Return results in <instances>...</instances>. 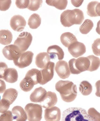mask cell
<instances>
[{"label":"cell","instance_id":"5","mask_svg":"<svg viewBox=\"0 0 100 121\" xmlns=\"http://www.w3.org/2000/svg\"><path fill=\"white\" fill-rule=\"evenodd\" d=\"M25 110L28 121H40L42 119L43 109L40 105L28 104L25 106Z\"/></svg>","mask_w":100,"mask_h":121},{"label":"cell","instance_id":"36","mask_svg":"<svg viewBox=\"0 0 100 121\" xmlns=\"http://www.w3.org/2000/svg\"><path fill=\"white\" fill-rule=\"evenodd\" d=\"M11 0H0V10L6 11L10 8L12 4Z\"/></svg>","mask_w":100,"mask_h":121},{"label":"cell","instance_id":"18","mask_svg":"<svg viewBox=\"0 0 100 121\" xmlns=\"http://www.w3.org/2000/svg\"><path fill=\"white\" fill-rule=\"evenodd\" d=\"M47 93L46 90L42 87L36 88L30 95V100L33 102L40 103L44 98Z\"/></svg>","mask_w":100,"mask_h":121},{"label":"cell","instance_id":"40","mask_svg":"<svg viewBox=\"0 0 100 121\" xmlns=\"http://www.w3.org/2000/svg\"><path fill=\"white\" fill-rule=\"evenodd\" d=\"M96 89V96L100 97V80L97 81L95 84Z\"/></svg>","mask_w":100,"mask_h":121},{"label":"cell","instance_id":"32","mask_svg":"<svg viewBox=\"0 0 100 121\" xmlns=\"http://www.w3.org/2000/svg\"><path fill=\"white\" fill-rule=\"evenodd\" d=\"M92 48L95 55L100 56V38L97 39L94 41Z\"/></svg>","mask_w":100,"mask_h":121},{"label":"cell","instance_id":"37","mask_svg":"<svg viewBox=\"0 0 100 121\" xmlns=\"http://www.w3.org/2000/svg\"><path fill=\"white\" fill-rule=\"evenodd\" d=\"M29 2V0H16L15 4L18 8L23 9L28 8Z\"/></svg>","mask_w":100,"mask_h":121},{"label":"cell","instance_id":"43","mask_svg":"<svg viewBox=\"0 0 100 121\" xmlns=\"http://www.w3.org/2000/svg\"><path fill=\"white\" fill-rule=\"evenodd\" d=\"M96 31L100 35V20L97 23V27L96 29Z\"/></svg>","mask_w":100,"mask_h":121},{"label":"cell","instance_id":"42","mask_svg":"<svg viewBox=\"0 0 100 121\" xmlns=\"http://www.w3.org/2000/svg\"><path fill=\"white\" fill-rule=\"evenodd\" d=\"M96 12L98 16L100 17V2L99 3L96 5Z\"/></svg>","mask_w":100,"mask_h":121},{"label":"cell","instance_id":"21","mask_svg":"<svg viewBox=\"0 0 100 121\" xmlns=\"http://www.w3.org/2000/svg\"><path fill=\"white\" fill-rule=\"evenodd\" d=\"M18 74L17 71L15 68L7 69L5 73L4 79L8 83H13L18 80Z\"/></svg>","mask_w":100,"mask_h":121},{"label":"cell","instance_id":"11","mask_svg":"<svg viewBox=\"0 0 100 121\" xmlns=\"http://www.w3.org/2000/svg\"><path fill=\"white\" fill-rule=\"evenodd\" d=\"M11 27L14 31L21 32L23 31L26 25L24 18L20 15L13 16L10 21Z\"/></svg>","mask_w":100,"mask_h":121},{"label":"cell","instance_id":"30","mask_svg":"<svg viewBox=\"0 0 100 121\" xmlns=\"http://www.w3.org/2000/svg\"><path fill=\"white\" fill-rule=\"evenodd\" d=\"M99 3L97 1H92L88 4L87 7V14L91 17H98L96 12V7Z\"/></svg>","mask_w":100,"mask_h":121},{"label":"cell","instance_id":"7","mask_svg":"<svg viewBox=\"0 0 100 121\" xmlns=\"http://www.w3.org/2000/svg\"><path fill=\"white\" fill-rule=\"evenodd\" d=\"M34 54L30 51L22 53L17 58L13 60L14 65L19 68L23 69L29 66L32 63Z\"/></svg>","mask_w":100,"mask_h":121},{"label":"cell","instance_id":"28","mask_svg":"<svg viewBox=\"0 0 100 121\" xmlns=\"http://www.w3.org/2000/svg\"><path fill=\"white\" fill-rule=\"evenodd\" d=\"M93 26L94 24L92 21L89 19H86L80 26L79 31L83 34H87L92 30Z\"/></svg>","mask_w":100,"mask_h":121},{"label":"cell","instance_id":"41","mask_svg":"<svg viewBox=\"0 0 100 121\" xmlns=\"http://www.w3.org/2000/svg\"><path fill=\"white\" fill-rule=\"evenodd\" d=\"M84 1V0H71V2L72 4L74 7L77 8L81 5Z\"/></svg>","mask_w":100,"mask_h":121},{"label":"cell","instance_id":"27","mask_svg":"<svg viewBox=\"0 0 100 121\" xmlns=\"http://www.w3.org/2000/svg\"><path fill=\"white\" fill-rule=\"evenodd\" d=\"M87 57L90 61V65L88 71L92 72L97 70L100 66V59L93 55L89 56Z\"/></svg>","mask_w":100,"mask_h":121},{"label":"cell","instance_id":"29","mask_svg":"<svg viewBox=\"0 0 100 121\" xmlns=\"http://www.w3.org/2000/svg\"><path fill=\"white\" fill-rule=\"evenodd\" d=\"M33 82L25 77L20 82V87L21 90L25 92L30 91L34 86Z\"/></svg>","mask_w":100,"mask_h":121},{"label":"cell","instance_id":"24","mask_svg":"<svg viewBox=\"0 0 100 121\" xmlns=\"http://www.w3.org/2000/svg\"><path fill=\"white\" fill-rule=\"evenodd\" d=\"M41 19L38 14L34 13L30 17L28 21V24L30 28L36 29L41 25Z\"/></svg>","mask_w":100,"mask_h":121},{"label":"cell","instance_id":"6","mask_svg":"<svg viewBox=\"0 0 100 121\" xmlns=\"http://www.w3.org/2000/svg\"><path fill=\"white\" fill-rule=\"evenodd\" d=\"M32 40V37L31 33L24 32L19 35L14 42V44L19 48L22 52L23 53L28 49Z\"/></svg>","mask_w":100,"mask_h":121},{"label":"cell","instance_id":"3","mask_svg":"<svg viewBox=\"0 0 100 121\" xmlns=\"http://www.w3.org/2000/svg\"><path fill=\"white\" fill-rule=\"evenodd\" d=\"M61 121H96L88 114L84 109L71 107L63 111Z\"/></svg>","mask_w":100,"mask_h":121},{"label":"cell","instance_id":"35","mask_svg":"<svg viewBox=\"0 0 100 121\" xmlns=\"http://www.w3.org/2000/svg\"><path fill=\"white\" fill-rule=\"evenodd\" d=\"M13 116L12 112L8 111L0 116V121H13Z\"/></svg>","mask_w":100,"mask_h":121},{"label":"cell","instance_id":"39","mask_svg":"<svg viewBox=\"0 0 100 121\" xmlns=\"http://www.w3.org/2000/svg\"><path fill=\"white\" fill-rule=\"evenodd\" d=\"M6 89V85L4 81L0 79V94L4 92Z\"/></svg>","mask_w":100,"mask_h":121},{"label":"cell","instance_id":"14","mask_svg":"<svg viewBox=\"0 0 100 121\" xmlns=\"http://www.w3.org/2000/svg\"><path fill=\"white\" fill-rule=\"evenodd\" d=\"M61 117V110L56 106L44 110V118L46 121H60Z\"/></svg>","mask_w":100,"mask_h":121},{"label":"cell","instance_id":"10","mask_svg":"<svg viewBox=\"0 0 100 121\" xmlns=\"http://www.w3.org/2000/svg\"><path fill=\"white\" fill-rule=\"evenodd\" d=\"M5 57L9 60H14L17 58L22 53L17 46L14 44L6 46L2 51Z\"/></svg>","mask_w":100,"mask_h":121},{"label":"cell","instance_id":"1","mask_svg":"<svg viewBox=\"0 0 100 121\" xmlns=\"http://www.w3.org/2000/svg\"><path fill=\"white\" fill-rule=\"evenodd\" d=\"M55 87L56 91L60 93L61 99L65 102L74 101L77 95L76 86L71 81H59Z\"/></svg>","mask_w":100,"mask_h":121},{"label":"cell","instance_id":"25","mask_svg":"<svg viewBox=\"0 0 100 121\" xmlns=\"http://www.w3.org/2000/svg\"><path fill=\"white\" fill-rule=\"evenodd\" d=\"M79 90L83 95L87 96L90 95L92 92V86L88 81H83L79 85Z\"/></svg>","mask_w":100,"mask_h":121},{"label":"cell","instance_id":"22","mask_svg":"<svg viewBox=\"0 0 100 121\" xmlns=\"http://www.w3.org/2000/svg\"><path fill=\"white\" fill-rule=\"evenodd\" d=\"M13 39L12 32L8 30H0V43L3 45L10 44Z\"/></svg>","mask_w":100,"mask_h":121},{"label":"cell","instance_id":"44","mask_svg":"<svg viewBox=\"0 0 100 121\" xmlns=\"http://www.w3.org/2000/svg\"></svg>","mask_w":100,"mask_h":121},{"label":"cell","instance_id":"2","mask_svg":"<svg viewBox=\"0 0 100 121\" xmlns=\"http://www.w3.org/2000/svg\"><path fill=\"white\" fill-rule=\"evenodd\" d=\"M84 19V13L78 9H67L63 12L60 16V22L65 27H70L74 25H80Z\"/></svg>","mask_w":100,"mask_h":121},{"label":"cell","instance_id":"13","mask_svg":"<svg viewBox=\"0 0 100 121\" xmlns=\"http://www.w3.org/2000/svg\"><path fill=\"white\" fill-rule=\"evenodd\" d=\"M69 53L73 57L77 58L86 52V48L84 43L79 42H75L68 48Z\"/></svg>","mask_w":100,"mask_h":121},{"label":"cell","instance_id":"9","mask_svg":"<svg viewBox=\"0 0 100 121\" xmlns=\"http://www.w3.org/2000/svg\"><path fill=\"white\" fill-rule=\"evenodd\" d=\"M55 70L58 75L61 79H65L71 75L69 65L67 61L59 60L56 63Z\"/></svg>","mask_w":100,"mask_h":121},{"label":"cell","instance_id":"19","mask_svg":"<svg viewBox=\"0 0 100 121\" xmlns=\"http://www.w3.org/2000/svg\"><path fill=\"white\" fill-rule=\"evenodd\" d=\"M12 113L13 119L16 121H26L27 116L26 111L21 106H16L13 108Z\"/></svg>","mask_w":100,"mask_h":121},{"label":"cell","instance_id":"17","mask_svg":"<svg viewBox=\"0 0 100 121\" xmlns=\"http://www.w3.org/2000/svg\"><path fill=\"white\" fill-rule=\"evenodd\" d=\"M33 82L34 85L41 83L42 76L40 71L37 69H32L29 70L25 77Z\"/></svg>","mask_w":100,"mask_h":121},{"label":"cell","instance_id":"33","mask_svg":"<svg viewBox=\"0 0 100 121\" xmlns=\"http://www.w3.org/2000/svg\"><path fill=\"white\" fill-rule=\"evenodd\" d=\"M10 104L6 100L2 99L0 100V113H4L9 109Z\"/></svg>","mask_w":100,"mask_h":121},{"label":"cell","instance_id":"16","mask_svg":"<svg viewBox=\"0 0 100 121\" xmlns=\"http://www.w3.org/2000/svg\"><path fill=\"white\" fill-rule=\"evenodd\" d=\"M50 55L47 53H40L36 56L35 63L38 67L44 69L50 61Z\"/></svg>","mask_w":100,"mask_h":121},{"label":"cell","instance_id":"12","mask_svg":"<svg viewBox=\"0 0 100 121\" xmlns=\"http://www.w3.org/2000/svg\"><path fill=\"white\" fill-rule=\"evenodd\" d=\"M57 95L55 92L50 91L47 92L43 100L40 103L42 107L46 109L54 107L57 103Z\"/></svg>","mask_w":100,"mask_h":121},{"label":"cell","instance_id":"23","mask_svg":"<svg viewBox=\"0 0 100 121\" xmlns=\"http://www.w3.org/2000/svg\"><path fill=\"white\" fill-rule=\"evenodd\" d=\"M18 92L16 89L13 88L7 89L4 93L2 99L8 101L10 105L13 103L17 97Z\"/></svg>","mask_w":100,"mask_h":121},{"label":"cell","instance_id":"31","mask_svg":"<svg viewBox=\"0 0 100 121\" xmlns=\"http://www.w3.org/2000/svg\"><path fill=\"white\" fill-rule=\"evenodd\" d=\"M42 3L43 1L42 0H29V4L27 8L30 10L35 11L41 7Z\"/></svg>","mask_w":100,"mask_h":121},{"label":"cell","instance_id":"38","mask_svg":"<svg viewBox=\"0 0 100 121\" xmlns=\"http://www.w3.org/2000/svg\"><path fill=\"white\" fill-rule=\"evenodd\" d=\"M8 69V65L5 63L0 62V79H4L5 71Z\"/></svg>","mask_w":100,"mask_h":121},{"label":"cell","instance_id":"34","mask_svg":"<svg viewBox=\"0 0 100 121\" xmlns=\"http://www.w3.org/2000/svg\"><path fill=\"white\" fill-rule=\"evenodd\" d=\"M88 114L92 117L96 121H100V113L94 108H91L88 110Z\"/></svg>","mask_w":100,"mask_h":121},{"label":"cell","instance_id":"15","mask_svg":"<svg viewBox=\"0 0 100 121\" xmlns=\"http://www.w3.org/2000/svg\"><path fill=\"white\" fill-rule=\"evenodd\" d=\"M47 52L50 54V59H55L57 57L59 60H62L64 57V53L62 48L57 45H53L49 47Z\"/></svg>","mask_w":100,"mask_h":121},{"label":"cell","instance_id":"8","mask_svg":"<svg viewBox=\"0 0 100 121\" xmlns=\"http://www.w3.org/2000/svg\"><path fill=\"white\" fill-rule=\"evenodd\" d=\"M55 65V63L50 61L44 68L40 70L42 80L40 84L44 85L52 79L54 76Z\"/></svg>","mask_w":100,"mask_h":121},{"label":"cell","instance_id":"20","mask_svg":"<svg viewBox=\"0 0 100 121\" xmlns=\"http://www.w3.org/2000/svg\"><path fill=\"white\" fill-rule=\"evenodd\" d=\"M60 41L64 46L68 48L73 43L78 42L76 36L70 32L62 34L60 37Z\"/></svg>","mask_w":100,"mask_h":121},{"label":"cell","instance_id":"4","mask_svg":"<svg viewBox=\"0 0 100 121\" xmlns=\"http://www.w3.org/2000/svg\"><path fill=\"white\" fill-rule=\"evenodd\" d=\"M90 61L87 57H81L76 59H71L68 62L70 70L72 74H78L88 70Z\"/></svg>","mask_w":100,"mask_h":121},{"label":"cell","instance_id":"26","mask_svg":"<svg viewBox=\"0 0 100 121\" xmlns=\"http://www.w3.org/2000/svg\"><path fill=\"white\" fill-rule=\"evenodd\" d=\"M48 5L55 7L56 9L60 10H64L66 9L68 4V1L64 0H48L46 1Z\"/></svg>","mask_w":100,"mask_h":121}]
</instances>
